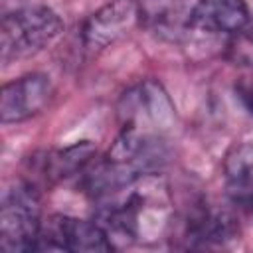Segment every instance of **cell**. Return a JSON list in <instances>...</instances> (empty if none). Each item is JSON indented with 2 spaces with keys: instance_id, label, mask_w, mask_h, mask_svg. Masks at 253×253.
<instances>
[{
  "instance_id": "8",
  "label": "cell",
  "mask_w": 253,
  "mask_h": 253,
  "mask_svg": "<svg viewBox=\"0 0 253 253\" xmlns=\"http://www.w3.org/2000/svg\"><path fill=\"white\" fill-rule=\"evenodd\" d=\"M239 235L237 223L227 210L213 206H198L186 219L184 225V241L186 247L208 249V247H223Z\"/></svg>"
},
{
  "instance_id": "7",
  "label": "cell",
  "mask_w": 253,
  "mask_h": 253,
  "mask_svg": "<svg viewBox=\"0 0 253 253\" xmlns=\"http://www.w3.org/2000/svg\"><path fill=\"white\" fill-rule=\"evenodd\" d=\"M142 10L138 0H113L99 8L83 24V43L89 49H103L126 36L140 20Z\"/></svg>"
},
{
  "instance_id": "12",
  "label": "cell",
  "mask_w": 253,
  "mask_h": 253,
  "mask_svg": "<svg viewBox=\"0 0 253 253\" xmlns=\"http://www.w3.org/2000/svg\"><path fill=\"white\" fill-rule=\"evenodd\" d=\"M235 97L241 107L249 115H253V77H241L235 83Z\"/></svg>"
},
{
  "instance_id": "3",
  "label": "cell",
  "mask_w": 253,
  "mask_h": 253,
  "mask_svg": "<svg viewBox=\"0 0 253 253\" xmlns=\"http://www.w3.org/2000/svg\"><path fill=\"white\" fill-rule=\"evenodd\" d=\"M40 225L38 190L32 184H18L2 200L0 249L4 253L36 251Z\"/></svg>"
},
{
  "instance_id": "11",
  "label": "cell",
  "mask_w": 253,
  "mask_h": 253,
  "mask_svg": "<svg viewBox=\"0 0 253 253\" xmlns=\"http://www.w3.org/2000/svg\"><path fill=\"white\" fill-rule=\"evenodd\" d=\"M93 156L95 146L89 140H81L45 154L42 160V172L47 180H63L73 174H81L93 162Z\"/></svg>"
},
{
  "instance_id": "10",
  "label": "cell",
  "mask_w": 253,
  "mask_h": 253,
  "mask_svg": "<svg viewBox=\"0 0 253 253\" xmlns=\"http://www.w3.org/2000/svg\"><path fill=\"white\" fill-rule=\"evenodd\" d=\"M223 178L231 202L253 213V142L231 146L223 162Z\"/></svg>"
},
{
  "instance_id": "4",
  "label": "cell",
  "mask_w": 253,
  "mask_h": 253,
  "mask_svg": "<svg viewBox=\"0 0 253 253\" xmlns=\"http://www.w3.org/2000/svg\"><path fill=\"white\" fill-rule=\"evenodd\" d=\"M121 128H130L148 136H164L174 125L176 113L170 97L156 81H144L126 91L119 105Z\"/></svg>"
},
{
  "instance_id": "9",
  "label": "cell",
  "mask_w": 253,
  "mask_h": 253,
  "mask_svg": "<svg viewBox=\"0 0 253 253\" xmlns=\"http://www.w3.org/2000/svg\"><path fill=\"white\" fill-rule=\"evenodd\" d=\"M249 22L245 0H196L188 12V28L202 34L235 36Z\"/></svg>"
},
{
  "instance_id": "1",
  "label": "cell",
  "mask_w": 253,
  "mask_h": 253,
  "mask_svg": "<svg viewBox=\"0 0 253 253\" xmlns=\"http://www.w3.org/2000/svg\"><path fill=\"white\" fill-rule=\"evenodd\" d=\"M168 186L150 172L99 200L93 219L105 229L113 247H119L158 237L168 225Z\"/></svg>"
},
{
  "instance_id": "2",
  "label": "cell",
  "mask_w": 253,
  "mask_h": 253,
  "mask_svg": "<svg viewBox=\"0 0 253 253\" xmlns=\"http://www.w3.org/2000/svg\"><path fill=\"white\" fill-rule=\"evenodd\" d=\"M63 32V22L55 10L43 4L18 8L2 18L0 57L4 63L36 55Z\"/></svg>"
},
{
  "instance_id": "6",
  "label": "cell",
  "mask_w": 253,
  "mask_h": 253,
  "mask_svg": "<svg viewBox=\"0 0 253 253\" xmlns=\"http://www.w3.org/2000/svg\"><path fill=\"white\" fill-rule=\"evenodd\" d=\"M51 81L43 73H28L10 83L0 91V121L22 123L42 113L51 99Z\"/></svg>"
},
{
  "instance_id": "5",
  "label": "cell",
  "mask_w": 253,
  "mask_h": 253,
  "mask_svg": "<svg viewBox=\"0 0 253 253\" xmlns=\"http://www.w3.org/2000/svg\"><path fill=\"white\" fill-rule=\"evenodd\" d=\"M115 249L105 229L95 219H79L69 215H49L40 225L36 251H83L101 253Z\"/></svg>"
}]
</instances>
